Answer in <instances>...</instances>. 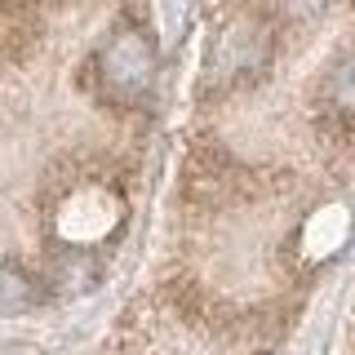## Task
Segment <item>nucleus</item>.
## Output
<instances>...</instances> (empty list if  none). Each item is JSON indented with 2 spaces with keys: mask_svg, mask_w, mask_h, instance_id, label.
<instances>
[{
  "mask_svg": "<svg viewBox=\"0 0 355 355\" xmlns=\"http://www.w3.org/2000/svg\"><path fill=\"white\" fill-rule=\"evenodd\" d=\"M155 85V36L138 22L116 27L111 36L89 53L85 89L107 107H142Z\"/></svg>",
  "mask_w": 355,
  "mask_h": 355,
  "instance_id": "f257e3e1",
  "label": "nucleus"
},
{
  "mask_svg": "<svg viewBox=\"0 0 355 355\" xmlns=\"http://www.w3.org/2000/svg\"><path fill=\"white\" fill-rule=\"evenodd\" d=\"M275 58V22L262 9H236L218 22L214 44H209L205 85L214 94H231L253 80H262Z\"/></svg>",
  "mask_w": 355,
  "mask_h": 355,
  "instance_id": "f03ea898",
  "label": "nucleus"
},
{
  "mask_svg": "<svg viewBox=\"0 0 355 355\" xmlns=\"http://www.w3.org/2000/svg\"><path fill=\"white\" fill-rule=\"evenodd\" d=\"M253 173L244 169L231 151L214 147V142H196L182 160V200L196 209H227L253 196Z\"/></svg>",
  "mask_w": 355,
  "mask_h": 355,
  "instance_id": "7ed1b4c3",
  "label": "nucleus"
},
{
  "mask_svg": "<svg viewBox=\"0 0 355 355\" xmlns=\"http://www.w3.org/2000/svg\"><path fill=\"white\" fill-rule=\"evenodd\" d=\"M320 98H324V120H320V133H355V49L342 53L338 62L329 67L324 85H320Z\"/></svg>",
  "mask_w": 355,
  "mask_h": 355,
  "instance_id": "20e7f679",
  "label": "nucleus"
},
{
  "mask_svg": "<svg viewBox=\"0 0 355 355\" xmlns=\"http://www.w3.org/2000/svg\"><path fill=\"white\" fill-rule=\"evenodd\" d=\"M40 44V9L0 0V67L27 62Z\"/></svg>",
  "mask_w": 355,
  "mask_h": 355,
  "instance_id": "39448f33",
  "label": "nucleus"
},
{
  "mask_svg": "<svg viewBox=\"0 0 355 355\" xmlns=\"http://www.w3.org/2000/svg\"><path fill=\"white\" fill-rule=\"evenodd\" d=\"M44 302V284L14 262H0V315H18Z\"/></svg>",
  "mask_w": 355,
  "mask_h": 355,
  "instance_id": "423d86ee",
  "label": "nucleus"
},
{
  "mask_svg": "<svg viewBox=\"0 0 355 355\" xmlns=\"http://www.w3.org/2000/svg\"><path fill=\"white\" fill-rule=\"evenodd\" d=\"M271 5H275V14L288 18V22H311L329 0H271Z\"/></svg>",
  "mask_w": 355,
  "mask_h": 355,
  "instance_id": "0eeeda50",
  "label": "nucleus"
},
{
  "mask_svg": "<svg viewBox=\"0 0 355 355\" xmlns=\"http://www.w3.org/2000/svg\"><path fill=\"white\" fill-rule=\"evenodd\" d=\"M342 5H355V0H342Z\"/></svg>",
  "mask_w": 355,
  "mask_h": 355,
  "instance_id": "6e6552de",
  "label": "nucleus"
}]
</instances>
